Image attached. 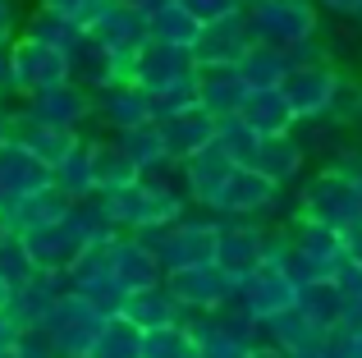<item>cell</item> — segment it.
<instances>
[{
    "label": "cell",
    "mask_w": 362,
    "mask_h": 358,
    "mask_svg": "<svg viewBox=\"0 0 362 358\" xmlns=\"http://www.w3.org/2000/svg\"><path fill=\"white\" fill-rule=\"evenodd\" d=\"M252 28H247V14H230V18H216V23H202L193 42V60L197 69L202 64H239L247 51H252Z\"/></svg>",
    "instance_id": "ac0fdd59"
},
{
    "label": "cell",
    "mask_w": 362,
    "mask_h": 358,
    "mask_svg": "<svg viewBox=\"0 0 362 358\" xmlns=\"http://www.w3.org/2000/svg\"><path fill=\"white\" fill-rule=\"evenodd\" d=\"M243 14L257 42L280 46V51H298V46L317 42L321 33L317 0H247Z\"/></svg>",
    "instance_id": "7a4b0ae2"
},
{
    "label": "cell",
    "mask_w": 362,
    "mask_h": 358,
    "mask_svg": "<svg viewBox=\"0 0 362 358\" xmlns=\"http://www.w3.org/2000/svg\"><path fill=\"white\" fill-rule=\"evenodd\" d=\"M23 115H33L37 125H55V129H83L97 115V101L83 83L64 79L55 88H42L33 97H23Z\"/></svg>",
    "instance_id": "8fae6325"
},
{
    "label": "cell",
    "mask_w": 362,
    "mask_h": 358,
    "mask_svg": "<svg viewBox=\"0 0 362 358\" xmlns=\"http://www.w3.org/2000/svg\"><path fill=\"white\" fill-rule=\"evenodd\" d=\"M252 358H293V354H284V350H275V345H262Z\"/></svg>",
    "instance_id": "816d5d0a"
},
{
    "label": "cell",
    "mask_w": 362,
    "mask_h": 358,
    "mask_svg": "<svg viewBox=\"0 0 362 358\" xmlns=\"http://www.w3.org/2000/svg\"><path fill=\"white\" fill-rule=\"evenodd\" d=\"M330 280L339 285V294H344V299H362V267H358V262L344 258V262H339V271H335Z\"/></svg>",
    "instance_id": "7bdbcfd3"
},
{
    "label": "cell",
    "mask_w": 362,
    "mask_h": 358,
    "mask_svg": "<svg viewBox=\"0 0 362 358\" xmlns=\"http://www.w3.org/2000/svg\"><path fill=\"white\" fill-rule=\"evenodd\" d=\"M92 101H97V115H92V120H97V125H106L110 134L156 120V110H151V92H142L129 74L115 79V83H106L101 92H92Z\"/></svg>",
    "instance_id": "e0dca14e"
},
{
    "label": "cell",
    "mask_w": 362,
    "mask_h": 358,
    "mask_svg": "<svg viewBox=\"0 0 362 358\" xmlns=\"http://www.w3.org/2000/svg\"><path fill=\"white\" fill-rule=\"evenodd\" d=\"M106 262H110V276H115L129 294L165 280V267H160L156 248H151L142 234H115V239H106Z\"/></svg>",
    "instance_id": "4fadbf2b"
},
{
    "label": "cell",
    "mask_w": 362,
    "mask_h": 358,
    "mask_svg": "<svg viewBox=\"0 0 362 358\" xmlns=\"http://www.w3.org/2000/svg\"><path fill=\"white\" fill-rule=\"evenodd\" d=\"M18 37V5L14 0H0V46H9Z\"/></svg>",
    "instance_id": "ee69618b"
},
{
    "label": "cell",
    "mask_w": 362,
    "mask_h": 358,
    "mask_svg": "<svg viewBox=\"0 0 362 358\" xmlns=\"http://www.w3.org/2000/svg\"><path fill=\"white\" fill-rule=\"evenodd\" d=\"M64 289H69V280H64V276H55V271H37V276H28L23 285L9 289L5 313L14 317L18 331H42L46 317H51V308L60 304Z\"/></svg>",
    "instance_id": "9a60e30c"
},
{
    "label": "cell",
    "mask_w": 362,
    "mask_h": 358,
    "mask_svg": "<svg viewBox=\"0 0 362 358\" xmlns=\"http://www.w3.org/2000/svg\"><path fill=\"white\" fill-rule=\"evenodd\" d=\"M23 33H28V37H37V42H46V46H55V51H64V55H69L74 46H78L83 37H88V28H83L78 18H69V14H60V9H51V5H37L33 14H28Z\"/></svg>",
    "instance_id": "f1b7e54d"
},
{
    "label": "cell",
    "mask_w": 362,
    "mask_h": 358,
    "mask_svg": "<svg viewBox=\"0 0 362 358\" xmlns=\"http://www.w3.org/2000/svg\"><path fill=\"white\" fill-rule=\"evenodd\" d=\"M216 143H221L239 166H252L257 147H262V134H257L243 115H221V120H216Z\"/></svg>",
    "instance_id": "8d00e7d4"
},
{
    "label": "cell",
    "mask_w": 362,
    "mask_h": 358,
    "mask_svg": "<svg viewBox=\"0 0 362 358\" xmlns=\"http://www.w3.org/2000/svg\"><path fill=\"white\" fill-rule=\"evenodd\" d=\"M188 106H197V79H193V83H179V88L160 92V97H151V110H156V120L175 115V110H188Z\"/></svg>",
    "instance_id": "ab89813d"
},
{
    "label": "cell",
    "mask_w": 362,
    "mask_h": 358,
    "mask_svg": "<svg viewBox=\"0 0 362 358\" xmlns=\"http://www.w3.org/2000/svg\"><path fill=\"white\" fill-rule=\"evenodd\" d=\"M69 79L74 83H83L88 92H101L106 83H115V79H124V64L115 60V55L106 51V46L97 42V37H83L78 46L69 51Z\"/></svg>",
    "instance_id": "484cf974"
},
{
    "label": "cell",
    "mask_w": 362,
    "mask_h": 358,
    "mask_svg": "<svg viewBox=\"0 0 362 358\" xmlns=\"http://www.w3.org/2000/svg\"><path fill=\"white\" fill-rule=\"evenodd\" d=\"M88 33L124 64V74H129L133 55H138L142 46L151 42L147 9H142V5H129V0H106V5H101V14L88 23Z\"/></svg>",
    "instance_id": "ba28073f"
},
{
    "label": "cell",
    "mask_w": 362,
    "mask_h": 358,
    "mask_svg": "<svg viewBox=\"0 0 362 358\" xmlns=\"http://www.w3.org/2000/svg\"><path fill=\"white\" fill-rule=\"evenodd\" d=\"M211 262L221 271H230V276L243 285V280L266 262V225L262 221H221Z\"/></svg>",
    "instance_id": "7c38bea8"
},
{
    "label": "cell",
    "mask_w": 362,
    "mask_h": 358,
    "mask_svg": "<svg viewBox=\"0 0 362 358\" xmlns=\"http://www.w3.org/2000/svg\"><path fill=\"white\" fill-rule=\"evenodd\" d=\"M51 184L60 188L69 202H83V197L97 193V175H92V138H78V143L64 152V161L51 166Z\"/></svg>",
    "instance_id": "4316f807"
},
{
    "label": "cell",
    "mask_w": 362,
    "mask_h": 358,
    "mask_svg": "<svg viewBox=\"0 0 362 358\" xmlns=\"http://www.w3.org/2000/svg\"><path fill=\"white\" fill-rule=\"evenodd\" d=\"M247 92L252 88H247V79L239 74V64H202V69H197V106L211 110L216 120L239 115Z\"/></svg>",
    "instance_id": "d6986e66"
},
{
    "label": "cell",
    "mask_w": 362,
    "mask_h": 358,
    "mask_svg": "<svg viewBox=\"0 0 362 358\" xmlns=\"http://www.w3.org/2000/svg\"><path fill=\"white\" fill-rule=\"evenodd\" d=\"M344 304H349V299L339 294V285H335L330 276H326V280H312V285L298 289V308L321 326V331H326V326H335L339 317H344Z\"/></svg>",
    "instance_id": "d590c367"
},
{
    "label": "cell",
    "mask_w": 362,
    "mask_h": 358,
    "mask_svg": "<svg viewBox=\"0 0 362 358\" xmlns=\"http://www.w3.org/2000/svg\"><path fill=\"white\" fill-rule=\"evenodd\" d=\"M339 88H344V74H339V64L326 60V55L298 60L280 83V92H284V101H289V110H293L298 125H317V120L335 115Z\"/></svg>",
    "instance_id": "3957f363"
},
{
    "label": "cell",
    "mask_w": 362,
    "mask_h": 358,
    "mask_svg": "<svg viewBox=\"0 0 362 358\" xmlns=\"http://www.w3.org/2000/svg\"><path fill=\"white\" fill-rule=\"evenodd\" d=\"M0 358H28V354L18 350V340H14V345H5V350H0Z\"/></svg>",
    "instance_id": "f5cc1de1"
},
{
    "label": "cell",
    "mask_w": 362,
    "mask_h": 358,
    "mask_svg": "<svg viewBox=\"0 0 362 358\" xmlns=\"http://www.w3.org/2000/svg\"><path fill=\"white\" fill-rule=\"evenodd\" d=\"M88 358H92V354H88Z\"/></svg>",
    "instance_id": "94428289"
},
{
    "label": "cell",
    "mask_w": 362,
    "mask_h": 358,
    "mask_svg": "<svg viewBox=\"0 0 362 358\" xmlns=\"http://www.w3.org/2000/svg\"><path fill=\"white\" fill-rule=\"evenodd\" d=\"M129 79L138 83L142 92L160 97V92L179 88V83H193V79H197V60H193V51H184V46L147 42L138 55H133V64H129Z\"/></svg>",
    "instance_id": "9c48e42d"
},
{
    "label": "cell",
    "mask_w": 362,
    "mask_h": 358,
    "mask_svg": "<svg viewBox=\"0 0 362 358\" xmlns=\"http://www.w3.org/2000/svg\"><path fill=\"white\" fill-rule=\"evenodd\" d=\"M69 79V55L55 51V46L37 42V37L18 33L9 42V92L18 97H33L42 88H55V83Z\"/></svg>",
    "instance_id": "8992f818"
},
{
    "label": "cell",
    "mask_w": 362,
    "mask_h": 358,
    "mask_svg": "<svg viewBox=\"0 0 362 358\" xmlns=\"http://www.w3.org/2000/svg\"><path fill=\"white\" fill-rule=\"evenodd\" d=\"M101 326H106V313L92 308L78 289H64L60 304L46 317L42 335H46V345H51L55 358H88L92 345H97V335H101Z\"/></svg>",
    "instance_id": "5b68a950"
},
{
    "label": "cell",
    "mask_w": 362,
    "mask_h": 358,
    "mask_svg": "<svg viewBox=\"0 0 362 358\" xmlns=\"http://www.w3.org/2000/svg\"><path fill=\"white\" fill-rule=\"evenodd\" d=\"M335 120H344L349 129H358V134H362V83L344 79V88H339V101H335Z\"/></svg>",
    "instance_id": "60d3db41"
},
{
    "label": "cell",
    "mask_w": 362,
    "mask_h": 358,
    "mask_svg": "<svg viewBox=\"0 0 362 358\" xmlns=\"http://www.w3.org/2000/svg\"><path fill=\"white\" fill-rule=\"evenodd\" d=\"M284 188L271 184L257 166H234V175L225 179V188L216 193L211 212L221 216V221H266V216L275 212V202H280Z\"/></svg>",
    "instance_id": "52a82bcc"
},
{
    "label": "cell",
    "mask_w": 362,
    "mask_h": 358,
    "mask_svg": "<svg viewBox=\"0 0 362 358\" xmlns=\"http://www.w3.org/2000/svg\"><path fill=\"white\" fill-rule=\"evenodd\" d=\"M124 317H129L133 326H142V331H156V326H175L188 317V308L175 299V289L160 280V285H147V289H133L129 299H124Z\"/></svg>",
    "instance_id": "cb8c5ba5"
},
{
    "label": "cell",
    "mask_w": 362,
    "mask_h": 358,
    "mask_svg": "<svg viewBox=\"0 0 362 358\" xmlns=\"http://www.w3.org/2000/svg\"><path fill=\"white\" fill-rule=\"evenodd\" d=\"M317 9H321V14H339V18H354L358 9H362V0H317Z\"/></svg>",
    "instance_id": "f6af8a7d"
},
{
    "label": "cell",
    "mask_w": 362,
    "mask_h": 358,
    "mask_svg": "<svg viewBox=\"0 0 362 358\" xmlns=\"http://www.w3.org/2000/svg\"><path fill=\"white\" fill-rule=\"evenodd\" d=\"M9 115H14V110H5V106H0V147L9 143Z\"/></svg>",
    "instance_id": "f907efd6"
},
{
    "label": "cell",
    "mask_w": 362,
    "mask_h": 358,
    "mask_svg": "<svg viewBox=\"0 0 362 358\" xmlns=\"http://www.w3.org/2000/svg\"><path fill=\"white\" fill-rule=\"evenodd\" d=\"M138 5H142V9H156V5H160V0H138Z\"/></svg>",
    "instance_id": "11a10c76"
},
{
    "label": "cell",
    "mask_w": 362,
    "mask_h": 358,
    "mask_svg": "<svg viewBox=\"0 0 362 358\" xmlns=\"http://www.w3.org/2000/svg\"><path fill=\"white\" fill-rule=\"evenodd\" d=\"M147 28H151V42L184 46V51H193L197 33H202V23H197L179 0H160L156 9H147Z\"/></svg>",
    "instance_id": "f546056e"
},
{
    "label": "cell",
    "mask_w": 362,
    "mask_h": 358,
    "mask_svg": "<svg viewBox=\"0 0 362 358\" xmlns=\"http://www.w3.org/2000/svg\"><path fill=\"white\" fill-rule=\"evenodd\" d=\"M129 5H138V0H129Z\"/></svg>",
    "instance_id": "6f0895ef"
},
{
    "label": "cell",
    "mask_w": 362,
    "mask_h": 358,
    "mask_svg": "<svg viewBox=\"0 0 362 358\" xmlns=\"http://www.w3.org/2000/svg\"><path fill=\"white\" fill-rule=\"evenodd\" d=\"M354 23H358V28H362V9H358V14H354Z\"/></svg>",
    "instance_id": "9f6ffc18"
},
{
    "label": "cell",
    "mask_w": 362,
    "mask_h": 358,
    "mask_svg": "<svg viewBox=\"0 0 362 358\" xmlns=\"http://www.w3.org/2000/svg\"><path fill=\"white\" fill-rule=\"evenodd\" d=\"M289 234H293V243H298V248L308 253V258L317 262L321 271H326V276H335V271H339V262L349 258L344 234H339V230H330V225H321V221H312V216H298V212H293Z\"/></svg>",
    "instance_id": "d4e9b609"
},
{
    "label": "cell",
    "mask_w": 362,
    "mask_h": 358,
    "mask_svg": "<svg viewBox=\"0 0 362 358\" xmlns=\"http://www.w3.org/2000/svg\"><path fill=\"white\" fill-rule=\"evenodd\" d=\"M239 304L257 317V322H271V317L298 308V280L284 276L280 267H266V262H262V267L239 285Z\"/></svg>",
    "instance_id": "2e32d148"
},
{
    "label": "cell",
    "mask_w": 362,
    "mask_h": 358,
    "mask_svg": "<svg viewBox=\"0 0 362 358\" xmlns=\"http://www.w3.org/2000/svg\"><path fill=\"white\" fill-rule=\"evenodd\" d=\"M160 125V138H165V152L170 161H188L197 147H206L216 138V115L202 106H188V110H175V115L156 120Z\"/></svg>",
    "instance_id": "ffe728a7"
},
{
    "label": "cell",
    "mask_w": 362,
    "mask_h": 358,
    "mask_svg": "<svg viewBox=\"0 0 362 358\" xmlns=\"http://www.w3.org/2000/svg\"><path fill=\"white\" fill-rule=\"evenodd\" d=\"M37 5H51V9H60V14H69V18H78L83 28L92 23V18L101 14V5L106 0H37Z\"/></svg>",
    "instance_id": "b9f144b4"
},
{
    "label": "cell",
    "mask_w": 362,
    "mask_h": 358,
    "mask_svg": "<svg viewBox=\"0 0 362 358\" xmlns=\"http://www.w3.org/2000/svg\"><path fill=\"white\" fill-rule=\"evenodd\" d=\"M28 276H37V262H33V253H28V239L18 230H0V280L14 289V285H23Z\"/></svg>",
    "instance_id": "74e56055"
},
{
    "label": "cell",
    "mask_w": 362,
    "mask_h": 358,
    "mask_svg": "<svg viewBox=\"0 0 362 358\" xmlns=\"http://www.w3.org/2000/svg\"><path fill=\"white\" fill-rule=\"evenodd\" d=\"M92 175H97V193H110V188L133 184L142 171L124 156V147L115 138H92Z\"/></svg>",
    "instance_id": "d6a6232c"
},
{
    "label": "cell",
    "mask_w": 362,
    "mask_h": 358,
    "mask_svg": "<svg viewBox=\"0 0 362 358\" xmlns=\"http://www.w3.org/2000/svg\"><path fill=\"white\" fill-rule=\"evenodd\" d=\"M0 97H5V92H0Z\"/></svg>",
    "instance_id": "680465c9"
},
{
    "label": "cell",
    "mask_w": 362,
    "mask_h": 358,
    "mask_svg": "<svg viewBox=\"0 0 362 358\" xmlns=\"http://www.w3.org/2000/svg\"><path fill=\"white\" fill-rule=\"evenodd\" d=\"M165 285L175 289V299L188 308V313H216V308L234 304L239 299V280L230 271H221L216 262H197V267L170 271Z\"/></svg>",
    "instance_id": "30bf717a"
},
{
    "label": "cell",
    "mask_w": 362,
    "mask_h": 358,
    "mask_svg": "<svg viewBox=\"0 0 362 358\" xmlns=\"http://www.w3.org/2000/svg\"><path fill=\"white\" fill-rule=\"evenodd\" d=\"M5 299H9V285H5V280H0V308H5Z\"/></svg>",
    "instance_id": "db71d44e"
},
{
    "label": "cell",
    "mask_w": 362,
    "mask_h": 358,
    "mask_svg": "<svg viewBox=\"0 0 362 358\" xmlns=\"http://www.w3.org/2000/svg\"><path fill=\"white\" fill-rule=\"evenodd\" d=\"M46 184H51V166H46L42 156H33L23 143L9 138V143L0 147V202H5V197H28Z\"/></svg>",
    "instance_id": "44dd1931"
},
{
    "label": "cell",
    "mask_w": 362,
    "mask_h": 358,
    "mask_svg": "<svg viewBox=\"0 0 362 358\" xmlns=\"http://www.w3.org/2000/svg\"><path fill=\"white\" fill-rule=\"evenodd\" d=\"M0 92H9V46H0Z\"/></svg>",
    "instance_id": "681fc988"
},
{
    "label": "cell",
    "mask_w": 362,
    "mask_h": 358,
    "mask_svg": "<svg viewBox=\"0 0 362 358\" xmlns=\"http://www.w3.org/2000/svg\"><path fill=\"white\" fill-rule=\"evenodd\" d=\"M298 216H312V221L349 234L354 225H362V179L339 166H321L298 188Z\"/></svg>",
    "instance_id": "6da1fadb"
},
{
    "label": "cell",
    "mask_w": 362,
    "mask_h": 358,
    "mask_svg": "<svg viewBox=\"0 0 362 358\" xmlns=\"http://www.w3.org/2000/svg\"><path fill=\"white\" fill-rule=\"evenodd\" d=\"M197 23H216V18H230V14H243L247 0H179Z\"/></svg>",
    "instance_id": "f35d334b"
},
{
    "label": "cell",
    "mask_w": 362,
    "mask_h": 358,
    "mask_svg": "<svg viewBox=\"0 0 362 358\" xmlns=\"http://www.w3.org/2000/svg\"><path fill=\"white\" fill-rule=\"evenodd\" d=\"M216 230H221V216L206 212V216H179V221L160 225V230H147L142 239L156 248L160 267L170 271H184V267H197V262H211L216 258Z\"/></svg>",
    "instance_id": "277c9868"
},
{
    "label": "cell",
    "mask_w": 362,
    "mask_h": 358,
    "mask_svg": "<svg viewBox=\"0 0 362 358\" xmlns=\"http://www.w3.org/2000/svg\"><path fill=\"white\" fill-rule=\"evenodd\" d=\"M14 340H18V326H14V317L0 308V350H5V345H14Z\"/></svg>",
    "instance_id": "7dc6e473"
},
{
    "label": "cell",
    "mask_w": 362,
    "mask_h": 358,
    "mask_svg": "<svg viewBox=\"0 0 362 358\" xmlns=\"http://www.w3.org/2000/svg\"><path fill=\"white\" fill-rule=\"evenodd\" d=\"M257 171H262L271 184H280V188H289V184H298L303 179V166H308V147H303V138L293 134H271V138H262V147H257Z\"/></svg>",
    "instance_id": "7402d4cb"
},
{
    "label": "cell",
    "mask_w": 362,
    "mask_h": 358,
    "mask_svg": "<svg viewBox=\"0 0 362 358\" xmlns=\"http://www.w3.org/2000/svg\"><path fill=\"white\" fill-rule=\"evenodd\" d=\"M344 248H349V262H358V267H362V225H354V230L344 234Z\"/></svg>",
    "instance_id": "bcb514c9"
},
{
    "label": "cell",
    "mask_w": 362,
    "mask_h": 358,
    "mask_svg": "<svg viewBox=\"0 0 362 358\" xmlns=\"http://www.w3.org/2000/svg\"><path fill=\"white\" fill-rule=\"evenodd\" d=\"M289 69H293V51H280V46H266V42H252V51L239 60V74L247 79V88H252V92L280 88Z\"/></svg>",
    "instance_id": "4dcf8cb0"
},
{
    "label": "cell",
    "mask_w": 362,
    "mask_h": 358,
    "mask_svg": "<svg viewBox=\"0 0 362 358\" xmlns=\"http://www.w3.org/2000/svg\"><path fill=\"white\" fill-rule=\"evenodd\" d=\"M234 156L225 152L221 143H206V147H197L188 161H179V175H184V188H188V202L197 207V212H211V202H216V193L225 188V179L234 175Z\"/></svg>",
    "instance_id": "5bb4252c"
},
{
    "label": "cell",
    "mask_w": 362,
    "mask_h": 358,
    "mask_svg": "<svg viewBox=\"0 0 362 358\" xmlns=\"http://www.w3.org/2000/svg\"><path fill=\"white\" fill-rule=\"evenodd\" d=\"M110 138L124 147V156H129L138 171H156V166L170 161L165 138H160V125H156V120H147V125H133V129H119V134H110Z\"/></svg>",
    "instance_id": "1f68e13d"
},
{
    "label": "cell",
    "mask_w": 362,
    "mask_h": 358,
    "mask_svg": "<svg viewBox=\"0 0 362 358\" xmlns=\"http://www.w3.org/2000/svg\"><path fill=\"white\" fill-rule=\"evenodd\" d=\"M142 340H147V331L133 326L124 313L119 317H106L97 345H92V358H142Z\"/></svg>",
    "instance_id": "e575fe53"
},
{
    "label": "cell",
    "mask_w": 362,
    "mask_h": 358,
    "mask_svg": "<svg viewBox=\"0 0 362 358\" xmlns=\"http://www.w3.org/2000/svg\"><path fill=\"white\" fill-rule=\"evenodd\" d=\"M9 138L14 143H23L33 156H42L46 166H55V161H64V152H69L74 143H78V129H55V125H37L33 115H23V106L9 115Z\"/></svg>",
    "instance_id": "603a6c76"
},
{
    "label": "cell",
    "mask_w": 362,
    "mask_h": 358,
    "mask_svg": "<svg viewBox=\"0 0 362 358\" xmlns=\"http://www.w3.org/2000/svg\"><path fill=\"white\" fill-rule=\"evenodd\" d=\"M339 322H349V326H358V331H362V299H349V304H344V317H339Z\"/></svg>",
    "instance_id": "c3c4849f"
},
{
    "label": "cell",
    "mask_w": 362,
    "mask_h": 358,
    "mask_svg": "<svg viewBox=\"0 0 362 358\" xmlns=\"http://www.w3.org/2000/svg\"><path fill=\"white\" fill-rule=\"evenodd\" d=\"M239 115H243V120H247V125H252L262 138H271V134H289V129H298V120H293V110H289V101H284V92H280V88L247 92V97H243V106H239Z\"/></svg>",
    "instance_id": "83f0119b"
},
{
    "label": "cell",
    "mask_w": 362,
    "mask_h": 358,
    "mask_svg": "<svg viewBox=\"0 0 362 358\" xmlns=\"http://www.w3.org/2000/svg\"><path fill=\"white\" fill-rule=\"evenodd\" d=\"M0 230H5V225H0Z\"/></svg>",
    "instance_id": "91938a15"
},
{
    "label": "cell",
    "mask_w": 362,
    "mask_h": 358,
    "mask_svg": "<svg viewBox=\"0 0 362 358\" xmlns=\"http://www.w3.org/2000/svg\"><path fill=\"white\" fill-rule=\"evenodd\" d=\"M262 335H266V345H275V350L298 354V350H308V345L321 335V326L312 322L303 308H289V313H280V317H271V322H262Z\"/></svg>",
    "instance_id": "836d02e7"
}]
</instances>
